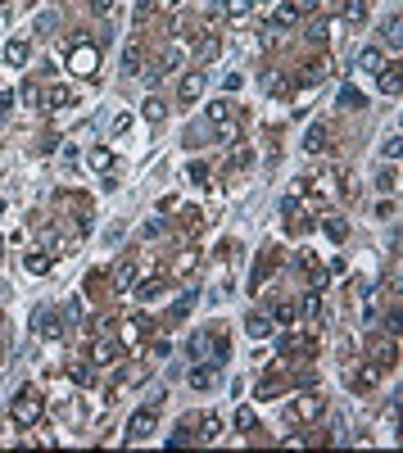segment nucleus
I'll use <instances>...</instances> for the list:
<instances>
[{"label":"nucleus","mask_w":403,"mask_h":453,"mask_svg":"<svg viewBox=\"0 0 403 453\" xmlns=\"http://www.w3.org/2000/svg\"><path fill=\"white\" fill-rule=\"evenodd\" d=\"M163 399H168V394H155L150 403H141V408L127 417V445H141V440H150L159 431V403Z\"/></svg>","instance_id":"obj_1"},{"label":"nucleus","mask_w":403,"mask_h":453,"mask_svg":"<svg viewBox=\"0 0 403 453\" xmlns=\"http://www.w3.org/2000/svg\"><path fill=\"white\" fill-rule=\"evenodd\" d=\"M45 412V399L36 385H23V390L14 394V408H9V417H14V426H36Z\"/></svg>","instance_id":"obj_2"},{"label":"nucleus","mask_w":403,"mask_h":453,"mask_svg":"<svg viewBox=\"0 0 403 453\" xmlns=\"http://www.w3.org/2000/svg\"><path fill=\"white\" fill-rule=\"evenodd\" d=\"M276 354L281 358H295V354H313V335L304 331V326H281V335H276Z\"/></svg>","instance_id":"obj_3"},{"label":"nucleus","mask_w":403,"mask_h":453,"mask_svg":"<svg viewBox=\"0 0 403 453\" xmlns=\"http://www.w3.org/2000/svg\"><path fill=\"white\" fill-rule=\"evenodd\" d=\"M69 69L78 73V77H95V69H100V50L95 46H86L82 36L73 41V50H69Z\"/></svg>","instance_id":"obj_4"},{"label":"nucleus","mask_w":403,"mask_h":453,"mask_svg":"<svg viewBox=\"0 0 403 453\" xmlns=\"http://www.w3.org/2000/svg\"><path fill=\"white\" fill-rule=\"evenodd\" d=\"M349 385H353V390H358V394H367V390H376V385H381V368H376V363H353V368H349Z\"/></svg>","instance_id":"obj_5"},{"label":"nucleus","mask_w":403,"mask_h":453,"mask_svg":"<svg viewBox=\"0 0 403 453\" xmlns=\"http://www.w3.org/2000/svg\"><path fill=\"white\" fill-rule=\"evenodd\" d=\"M232 113H236V109H232V100L222 95V100H213V104L204 109V118H208V123H213V127L227 137V132H232Z\"/></svg>","instance_id":"obj_6"},{"label":"nucleus","mask_w":403,"mask_h":453,"mask_svg":"<svg viewBox=\"0 0 403 453\" xmlns=\"http://www.w3.org/2000/svg\"><path fill=\"white\" fill-rule=\"evenodd\" d=\"M290 417H295V421H313V417H322V394H299V399L290 403Z\"/></svg>","instance_id":"obj_7"},{"label":"nucleus","mask_w":403,"mask_h":453,"mask_svg":"<svg viewBox=\"0 0 403 453\" xmlns=\"http://www.w3.org/2000/svg\"><path fill=\"white\" fill-rule=\"evenodd\" d=\"M331 146V127L326 123H309V132H304V154H322Z\"/></svg>","instance_id":"obj_8"},{"label":"nucleus","mask_w":403,"mask_h":453,"mask_svg":"<svg viewBox=\"0 0 403 453\" xmlns=\"http://www.w3.org/2000/svg\"><path fill=\"white\" fill-rule=\"evenodd\" d=\"M186 354H190L195 363H213V335H208V331H195V335L186 340Z\"/></svg>","instance_id":"obj_9"},{"label":"nucleus","mask_w":403,"mask_h":453,"mask_svg":"<svg viewBox=\"0 0 403 453\" xmlns=\"http://www.w3.org/2000/svg\"><path fill=\"white\" fill-rule=\"evenodd\" d=\"M78 95H73V86H64V82H55V86H45L41 91V104L45 109H64V104H73Z\"/></svg>","instance_id":"obj_10"},{"label":"nucleus","mask_w":403,"mask_h":453,"mask_svg":"<svg viewBox=\"0 0 403 453\" xmlns=\"http://www.w3.org/2000/svg\"><path fill=\"white\" fill-rule=\"evenodd\" d=\"M218 377H222L218 363H195V368H190V385H195V390H213Z\"/></svg>","instance_id":"obj_11"},{"label":"nucleus","mask_w":403,"mask_h":453,"mask_svg":"<svg viewBox=\"0 0 403 453\" xmlns=\"http://www.w3.org/2000/svg\"><path fill=\"white\" fill-rule=\"evenodd\" d=\"M199 304V291H186V295H181V300L177 304H172L168 308V317H163V322H168V326H177V322H186V317H190V308H195Z\"/></svg>","instance_id":"obj_12"},{"label":"nucleus","mask_w":403,"mask_h":453,"mask_svg":"<svg viewBox=\"0 0 403 453\" xmlns=\"http://www.w3.org/2000/svg\"><path fill=\"white\" fill-rule=\"evenodd\" d=\"M36 331L59 340V335H64V313H59V308H55V313H50V308H41V313H36Z\"/></svg>","instance_id":"obj_13"},{"label":"nucleus","mask_w":403,"mask_h":453,"mask_svg":"<svg viewBox=\"0 0 403 453\" xmlns=\"http://www.w3.org/2000/svg\"><path fill=\"white\" fill-rule=\"evenodd\" d=\"M335 104H340L344 113H358V109H367V95H362L358 86H340V95H335Z\"/></svg>","instance_id":"obj_14"},{"label":"nucleus","mask_w":403,"mask_h":453,"mask_svg":"<svg viewBox=\"0 0 403 453\" xmlns=\"http://www.w3.org/2000/svg\"><path fill=\"white\" fill-rule=\"evenodd\" d=\"M218 55H222V41H218V36H204V41H195V69L213 64Z\"/></svg>","instance_id":"obj_15"},{"label":"nucleus","mask_w":403,"mask_h":453,"mask_svg":"<svg viewBox=\"0 0 403 453\" xmlns=\"http://www.w3.org/2000/svg\"><path fill=\"white\" fill-rule=\"evenodd\" d=\"M204 82H208V77L199 73V69H195V73H186V77H181V100H186V104H190V100H199V95H204Z\"/></svg>","instance_id":"obj_16"},{"label":"nucleus","mask_w":403,"mask_h":453,"mask_svg":"<svg viewBox=\"0 0 403 453\" xmlns=\"http://www.w3.org/2000/svg\"><path fill=\"white\" fill-rule=\"evenodd\" d=\"M267 267H276V249L267 245L263 254H258V263H254V277H249V286H254V291H263V277H267Z\"/></svg>","instance_id":"obj_17"},{"label":"nucleus","mask_w":403,"mask_h":453,"mask_svg":"<svg viewBox=\"0 0 403 453\" xmlns=\"http://www.w3.org/2000/svg\"><path fill=\"white\" fill-rule=\"evenodd\" d=\"M295 317H299V304L295 300H276L272 304V326H290Z\"/></svg>","instance_id":"obj_18"},{"label":"nucleus","mask_w":403,"mask_h":453,"mask_svg":"<svg viewBox=\"0 0 403 453\" xmlns=\"http://www.w3.org/2000/svg\"><path fill=\"white\" fill-rule=\"evenodd\" d=\"M5 60H9V64H14V69H23V64H27V60H32V46H27V41H23V36H14V41H9V46H5Z\"/></svg>","instance_id":"obj_19"},{"label":"nucleus","mask_w":403,"mask_h":453,"mask_svg":"<svg viewBox=\"0 0 403 453\" xmlns=\"http://www.w3.org/2000/svg\"><path fill=\"white\" fill-rule=\"evenodd\" d=\"M113 358H118V344H113V340H95L91 344V363H95V368H109Z\"/></svg>","instance_id":"obj_20"},{"label":"nucleus","mask_w":403,"mask_h":453,"mask_svg":"<svg viewBox=\"0 0 403 453\" xmlns=\"http://www.w3.org/2000/svg\"><path fill=\"white\" fill-rule=\"evenodd\" d=\"M376 82H381V91H386V95H399V86H403V77H399V64H386V69L376 73Z\"/></svg>","instance_id":"obj_21"},{"label":"nucleus","mask_w":403,"mask_h":453,"mask_svg":"<svg viewBox=\"0 0 403 453\" xmlns=\"http://www.w3.org/2000/svg\"><path fill=\"white\" fill-rule=\"evenodd\" d=\"M326 77H331V60H326V55H318V60H313L309 69H304V82L318 86V82H326Z\"/></svg>","instance_id":"obj_22"},{"label":"nucleus","mask_w":403,"mask_h":453,"mask_svg":"<svg viewBox=\"0 0 403 453\" xmlns=\"http://www.w3.org/2000/svg\"><path fill=\"white\" fill-rule=\"evenodd\" d=\"M358 69H362V73H381V69H386V55H381V46H367V50L358 55Z\"/></svg>","instance_id":"obj_23"},{"label":"nucleus","mask_w":403,"mask_h":453,"mask_svg":"<svg viewBox=\"0 0 403 453\" xmlns=\"http://www.w3.org/2000/svg\"><path fill=\"white\" fill-rule=\"evenodd\" d=\"M245 331L254 335V340H263V335H272V317H267V313H249L245 317Z\"/></svg>","instance_id":"obj_24"},{"label":"nucleus","mask_w":403,"mask_h":453,"mask_svg":"<svg viewBox=\"0 0 403 453\" xmlns=\"http://www.w3.org/2000/svg\"><path fill=\"white\" fill-rule=\"evenodd\" d=\"M299 23V5H276L272 9V27H295Z\"/></svg>","instance_id":"obj_25"},{"label":"nucleus","mask_w":403,"mask_h":453,"mask_svg":"<svg viewBox=\"0 0 403 453\" xmlns=\"http://www.w3.org/2000/svg\"><path fill=\"white\" fill-rule=\"evenodd\" d=\"M299 313H304V322H322V300H318V291H309L299 300Z\"/></svg>","instance_id":"obj_26"},{"label":"nucleus","mask_w":403,"mask_h":453,"mask_svg":"<svg viewBox=\"0 0 403 453\" xmlns=\"http://www.w3.org/2000/svg\"><path fill=\"white\" fill-rule=\"evenodd\" d=\"M146 317H132V322H122V344H136L141 340V335H146Z\"/></svg>","instance_id":"obj_27"},{"label":"nucleus","mask_w":403,"mask_h":453,"mask_svg":"<svg viewBox=\"0 0 403 453\" xmlns=\"http://www.w3.org/2000/svg\"><path fill=\"white\" fill-rule=\"evenodd\" d=\"M249 5H254V0H218V14H227V18H245Z\"/></svg>","instance_id":"obj_28"},{"label":"nucleus","mask_w":403,"mask_h":453,"mask_svg":"<svg viewBox=\"0 0 403 453\" xmlns=\"http://www.w3.org/2000/svg\"><path fill=\"white\" fill-rule=\"evenodd\" d=\"M199 431H204V435H199V440H204V445H208V440H218V435H222V417H218V412H204V421H199Z\"/></svg>","instance_id":"obj_29"},{"label":"nucleus","mask_w":403,"mask_h":453,"mask_svg":"<svg viewBox=\"0 0 403 453\" xmlns=\"http://www.w3.org/2000/svg\"><path fill=\"white\" fill-rule=\"evenodd\" d=\"M86 163H91L95 172H109V168H113V150H104V146L91 150V154H86Z\"/></svg>","instance_id":"obj_30"},{"label":"nucleus","mask_w":403,"mask_h":453,"mask_svg":"<svg viewBox=\"0 0 403 453\" xmlns=\"http://www.w3.org/2000/svg\"><path fill=\"white\" fill-rule=\"evenodd\" d=\"M159 295H163V277H150V281H141V286H136V300H146V304H150V300H159Z\"/></svg>","instance_id":"obj_31"},{"label":"nucleus","mask_w":403,"mask_h":453,"mask_svg":"<svg viewBox=\"0 0 403 453\" xmlns=\"http://www.w3.org/2000/svg\"><path fill=\"white\" fill-rule=\"evenodd\" d=\"M27 272H32V277H45V272H50V254H45V249L27 254Z\"/></svg>","instance_id":"obj_32"},{"label":"nucleus","mask_w":403,"mask_h":453,"mask_svg":"<svg viewBox=\"0 0 403 453\" xmlns=\"http://www.w3.org/2000/svg\"><path fill=\"white\" fill-rule=\"evenodd\" d=\"M290 91H295V82L285 73H272V77H267V95H290Z\"/></svg>","instance_id":"obj_33"},{"label":"nucleus","mask_w":403,"mask_h":453,"mask_svg":"<svg viewBox=\"0 0 403 453\" xmlns=\"http://www.w3.org/2000/svg\"><path fill=\"white\" fill-rule=\"evenodd\" d=\"M326 236H331L335 240V245H340V240H349V223H344V218H326Z\"/></svg>","instance_id":"obj_34"},{"label":"nucleus","mask_w":403,"mask_h":453,"mask_svg":"<svg viewBox=\"0 0 403 453\" xmlns=\"http://www.w3.org/2000/svg\"><path fill=\"white\" fill-rule=\"evenodd\" d=\"M177 64H181V50H177V46H168V50L159 55V64H155V69H159V77H163V73H172V69H177Z\"/></svg>","instance_id":"obj_35"},{"label":"nucleus","mask_w":403,"mask_h":453,"mask_svg":"<svg viewBox=\"0 0 403 453\" xmlns=\"http://www.w3.org/2000/svg\"><path fill=\"white\" fill-rule=\"evenodd\" d=\"M122 73H127V77H141V50H136V46H127V50H122Z\"/></svg>","instance_id":"obj_36"},{"label":"nucleus","mask_w":403,"mask_h":453,"mask_svg":"<svg viewBox=\"0 0 403 453\" xmlns=\"http://www.w3.org/2000/svg\"><path fill=\"white\" fill-rule=\"evenodd\" d=\"M141 113H146V118H150V123H163V113H168V104H163V100H159V95H150V100H146V104H141Z\"/></svg>","instance_id":"obj_37"},{"label":"nucleus","mask_w":403,"mask_h":453,"mask_svg":"<svg viewBox=\"0 0 403 453\" xmlns=\"http://www.w3.org/2000/svg\"><path fill=\"white\" fill-rule=\"evenodd\" d=\"M18 100H23L27 109H36V104H41V86H36V82H23V86H18Z\"/></svg>","instance_id":"obj_38"},{"label":"nucleus","mask_w":403,"mask_h":453,"mask_svg":"<svg viewBox=\"0 0 403 453\" xmlns=\"http://www.w3.org/2000/svg\"><path fill=\"white\" fill-rule=\"evenodd\" d=\"M113 286H118V291L127 295L132 286H136V267H132V263H122V267H118V277H113Z\"/></svg>","instance_id":"obj_39"},{"label":"nucleus","mask_w":403,"mask_h":453,"mask_svg":"<svg viewBox=\"0 0 403 453\" xmlns=\"http://www.w3.org/2000/svg\"><path fill=\"white\" fill-rule=\"evenodd\" d=\"M376 186L386 190V195H395V186H399V172L395 168H386V172H376Z\"/></svg>","instance_id":"obj_40"},{"label":"nucleus","mask_w":403,"mask_h":453,"mask_svg":"<svg viewBox=\"0 0 403 453\" xmlns=\"http://www.w3.org/2000/svg\"><path fill=\"white\" fill-rule=\"evenodd\" d=\"M236 426H241V431H254V426H258L254 408H236Z\"/></svg>","instance_id":"obj_41"},{"label":"nucleus","mask_w":403,"mask_h":453,"mask_svg":"<svg viewBox=\"0 0 403 453\" xmlns=\"http://www.w3.org/2000/svg\"><path fill=\"white\" fill-rule=\"evenodd\" d=\"M344 14H349V23H362V18H367V0H349Z\"/></svg>","instance_id":"obj_42"},{"label":"nucleus","mask_w":403,"mask_h":453,"mask_svg":"<svg viewBox=\"0 0 403 453\" xmlns=\"http://www.w3.org/2000/svg\"><path fill=\"white\" fill-rule=\"evenodd\" d=\"M386 41H390V50H399V14H390V23H386Z\"/></svg>","instance_id":"obj_43"},{"label":"nucleus","mask_w":403,"mask_h":453,"mask_svg":"<svg viewBox=\"0 0 403 453\" xmlns=\"http://www.w3.org/2000/svg\"><path fill=\"white\" fill-rule=\"evenodd\" d=\"M186 177L195 181V186H204V181H208V168H204V163H190V168H186Z\"/></svg>","instance_id":"obj_44"},{"label":"nucleus","mask_w":403,"mask_h":453,"mask_svg":"<svg viewBox=\"0 0 403 453\" xmlns=\"http://www.w3.org/2000/svg\"><path fill=\"white\" fill-rule=\"evenodd\" d=\"M326 32H331V23H326V18H318V23L309 27V41H326Z\"/></svg>","instance_id":"obj_45"},{"label":"nucleus","mask_w":403,"mask_h":453,"mask_svg":"<svg viewBox=\"0 0 403 453\" xmlns=\"http://www.w3.org/2000/svg\"><path fill=\"white\" fill-rule=\"evenodd\" d=\"M55 27H59V14H41L36 18V32H55Z\"/></svg>","instance_id":"obj_46"},{"label":"nucleus","mask_w":403,"mask_h":453,"mask_svg":"<svg viewBox=\"0 0 403 453\" xmlns=\"http://www.w3.org/2000/svg\"><path fill=\"white\" fill-rule=\"evenodd\" d=\"M190 440H195V435H190L186 426H177V431H172V435H168V445H190Z\"/></svg>","instance_id":"obj_47"},{"label":"nucleus","mask_w":403,"mask_h":453,"mask_svg":"<svg viewBox=\"0 0 403 453\" xmlns=\"http://www.w3.org/2000/svg\"><path fill=\"white\" fill-rule=\"evenodd\" d=\"M69 377H73V381H78V385H86V381H91V372H86V368H82V363H73V368H69Z\"/></svg>","instance_id":"obj_48"},{"label":"nucleus","mask_w":403,"mask_h":453,"mask_svg":"<svg viewBox=\"0 0 403 453\" xmlns=\"http://www.w3.org/2000/svg\"><path fill=\"white\" fill-rule=\"evenodd\" d=\"M399 150H403V141H399V132L386 141V159H399Z\"/></svg>","instance_id":"obj_49"},{"label":"nucleus","mask_w":403,"mask_h":453,"mask_svg":"<svg viewBox=\"0 0 403 453\" xmlns=\"http://www.w3.org/2000/svg\"><path fill=\"white\" fill-rule=\"evenodd\" d=\"M159 227H163V223H159V218H150V223H146V227H141V236H146V240H155V236H159Z\"/></svg>","instance_id":"obj_50"},{"label":"nucleus","mask_w":403,"mask_h":453,"mask_svg":"<svg viewBox=\"0 0 403 453\" xmlns=\"http://www.w3.org/2000/svg\"><path fill=\"white\" fill-rule=\"evenodd\" d=\"M86 5H91L95 14H113V0H86Z\"/></svg>","instance_id":"obj_51"},{"label":"nucleus","mask_w":403,"mask_h":453,"mask_svg":"<svg viewBox=\"0 0 403 453\" xmlns=\"http://www.w3.org/2000/svg\"><path fill=\"white\" fill-rule=\"evenodd\" d=\"M150 358H168V340H155V344H150Z\"/></svg>","instance_id":"obj_52"},{"label":"nucleus","mask_w":403,"mask_h":453,"mask_svg":"<svg viewBox=\"0 0 403 453\" xmlns=\"http://www.w3.org/2000/svg\"><path fill=\"white\" fill-rule=\"evenodd\" d=\"M190 267H195V254H181V258H177V272H181V277H186V272H190Z\"/></svg>","instance_id":"obj_53"},{"label":"nucleus","mask_w":403,"mask_h":453,"mask_svg":"<svg viewBox=\"0 0 403 453\" xmlns=\"http://www.w3.org/2000/svg\"><path fill=\"white\" fill-rule=\"evenodd\" d=\"M159 5V0H136V18H146L150 14V9H155Z\"/></svg>","instance_id":"obj_54"},{"label":"nucleus","mask_w":403,"mask_h":453,"mask_svg":"<svg viewBox=\"0 0 403 453\" xmlns=\"http://www.w3.org/2000/svg\"><path fill=\"white\" fill-rule=\"evenodd\" d=\"M304 9H309V14H318V9H322V0H299V14H304Z\"/></svg>","instance_id":"obj_55"},{"label":"nucleus","mask_w":403,"mask_h":453,"mask_svg":"<svg viewBox=\"0 0 403 453\" xmlns=\"http://www.w3.org/2000/svg\"><path fill=\"white\" fill-rule=\"evenodd\" d=\"M5 5H9V0H0V9H5Z\"/></svg>","instance_id":"obj_56"},{"label":"nucleus","mask_w":403,"mask_h":453,"mask_svg":"<svg viewBox=\"0 0 403 453\" xmlns=\"http://www.w3.org/2000/svg\"><path fill=\"white\" fill-rule=\"evenodd\" d=\"M168 5H177V0H168Z\"/></svg>","instance_id":"obj_57"}]
</instances>
